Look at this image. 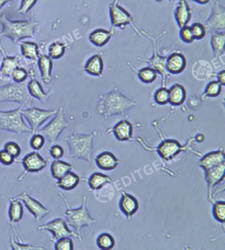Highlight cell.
I'll list each match as a JSON object with an SVG mask.
<instances>
[{
	"instance_id": "obj_37",
	"label": "cell",
	"mask_w": 225,
	"mask_h": 250,
	"mask_svg": "<svg viewBox=\"0 0 225 250\" xmlns=\"http://www.w3.org/2000/svg\"><path fill=\"white\" fill-rule=\"evenodd\" d=\"M97 246L102 250H111L115 246L113 237L107 233L101 234L97 240Z\"/></svg>"
},
{
	"instance_id": "obj_14",
	"label": "cell",
	"mask_w": 225,
	"mask_h": 250,
	"mask_svg": "<svg viewBox=\"0 0 225 250\" xmlns=\"http://www.w3.org/2000/svg\"><path fill=\"white\" fill-rule=\"evenodd\" d=\"M109 9L110 19L114 27H124L132 22V16L119 4L118 0H114L110 5Z\"/></svg>"
},
{
	"instance_id": "obj_52",
	"label": "cell",
	"mask_w": 225,
	"mask_h": 250,
	"mask_svg": "<svg viewBox=\"0 0 225 250\" xmlns=\"http://www.w3.org/2000/svg\"><path fill=\"white\" fill-rule=\"evenodd\" d=\"M192 1H195V2L200 3V4H206V3L209 2L210 0H192Z\"/></svg>"
},
{
	"instance_id": "obj_18",
	"label": "cell",
	"mask_w": 225,
	"mask_h": 250,
	"mask_svg": "<svg viewBox=\"0 0 225 250\" xmlns=\"http://www.w3.org/2000/svg\"><path fill=\"white\" fill-rule=\"evenodd\" d=\"M39 69L40 71L41 80L43 83L49 84L52 82V70H53V60L46 54L39 56L37 60Z\"/></svg>"
},
{
	"instance_id": "obj_50",
	"label": "cell",
	"mask_w": 225,
	"mask_h": 250,
	"mask_svg": "<svg viewBox=\"0 0 225 250\" xmlns=\"http://www.w3.org/2000/svg\"><path fill=\"white\" fill-rule=\"evenodd\" d=\"M225 72L224 70L221 71L218 74V81L221 83L223 85H225Z\"/></svg>"
},
{
	"instance_id": "obj_48",
	"label": "cell",
	"mask_w": 225,
	"mask_h": 250,
	"mask_svg": "<svg viewBox=\"0 0 225 250\" xmlns=\"http://www.w3.org/2000/svg\"><path fill=\"white\" fill-rule=\"evenodd\" d=\"M38 0H22L18 12L20 14H27L36 5Z\"/></svg>"
},
{
	"instance_id": "obj_12",
	"label": "cell",
	"mask_w": 225,
	"mask_h": 250,
	"mask_svg": "<svg viewBox=\"0 0 225 250\" xmlns=\"http://www.w3.org/2000/svg\"><path fill=\"white\" fill-rule=\"evenodd\" d=\"M29 78L31 79L27 82V89L29 95L33 99H37L39 102L45 104L48 102L54 90H49L48 92L44 91L41 83L36 79V70L35 67L32 65L29 69Z\"/></svg>"
},
{
	"instance_id": "obj_47",
	"label": "cell",
	"mask_w": 225,
	"mask_h": 250,
	"mask_svg": "<svg viewBox=\"0 0 225 250\" xmlns=\"http://www.w3.org/2000/svg\"><path fill=\"white\" fill-rule=\"evenodd\" d=\"M15 162L16 158L13 157L8 152L5 151L4 149L0 151V163L3 166H11L14 164Z\"/></svg>"
},
{
	"instance_id": "obj_27",
	"label": "cell",
	"mask_w": 225,
	"mask_h": 250,
	"mask_svg": "<svg viewBox=\"0 0 225 250\" xmlns=\"http://www.w3.org/2000/svg\"><path fill=\"white\" fill-rule=\"evenodd\" d=\"M181 148V145L176 141H165L159 146V153L163 159L170 160L179 155Z\"/></svg>"
},
{
	"instance_id": "obj_23",
	"label": "cell",
	"mask_w": 225,
	"mask_h": 250,
	"mask_svg": "<svg viewBox=\"0 0 225 250\" xmlns=\"http://www.w3.org/2000/svg\"><path fill=\"white\" fill-rule=\"evenodd\" d=\"M120 207L122 211L127 217H132L136 213L139 208V203L136 197L126 193H123Z\"/></svg>"
},
{
	"instance_id": "obj_33",
	"label": "cell",
	"mask_w": 225,
	"mask_h": 250,
	"mask_svg": "<svg viewBox=\"0 0 225 250\" xmlns=\"http://www.w3.org/2000/svg\"><path fill=\"white\" fill-rule=\"evenodd\" d=\"M111 178L101 173H95L92 174L88 180L90 188L93 190H99L104 187L106 184L111 183Z\"/></svg>"
},
{
	"instance_id": "obj_24",
	"label": "cell",
	"mask_w": 225,
	"mask_h": 250,
	"mask_svg": "<svg viewBox=\"0 0 225 250\" xmlns=\"http://www.w3.org/2000/svg\"><path fill=\"white\" fill-rule=\"evenodd\" d=\"M96 164L97 167L101 170H114L119 165V160L110 152H103L96 158Z\"/></svg>"
},
{
	"instance_id": "obj_19",
	"label": "cell",
	"mask_w": 225,
	"mask_h": 250,
	"mask_svg": "<svg viewBox=\"0 0 225 250\" xmlns=\"http://www.w3.org/2000/svg\"><path fill=\"white\" fill-rule=\"evenodd\" d=\"M8 209L9 221L10 224L20 223L23 219L24 208L22 202L16 197L9 199Z\"/></svg>"
},
{
	"instance_id": "obj_28",
	"label": "cell",
	"mask_w": 225,
	"mask_h": 250,
	"mask_svg": "<svg viewBox=\"0 0 225 250\" xmlns=\"http://www.w3.org/2000/svg\"><path fill=\"white\" fill-rule=\"evenodd\" d=\"M225 153L223 151L211 152L208 153L205 157L201 160L200 166L204 169V170L213 168L217 165L224 163Z\"/></svg>"
},
{
	"instance_id": "obj_51",
	"label": "cell",
	"mask_w": 225,
	"mask_h": 250,
	"mask_svg": "<svg viewBox=\"0 0 225 250\" xmlns=\"http://www.w3.org/2000/svg\"><path fill=\"white\" fill-rule=\"evenodd\" d=\"M14 1H16V0H0V9L3 8L7 3L12 2Z\"/></svg>"
},
{
	"instance_id": "obj_3",
	"label": "cell",
	"mask_w": 225,
	"mask_h": 250,
	"mask_svg": "<svg viewBox=\"0 0 225 250\" xmlns=\"http://www.w3.org/2000/svg\"><path fill=\"white\" fill-rule=\"evenodd\" d=\"M58 196L66 207L64 213L65 221L77 234L82 236V229L93 227L97 223V220L91 217L88 208V197L86 195L82 197V206L76 208H72L69 199L62 192L60 191Z\"/></svg>"
},
{
	"instance_id": "obj_41",
	"label": "cell",
	"mask_w": 225,
	"mask_h": 250,
	"mask_svg": "<svg viewBox=\"0 0 225 250\" xmlns=\"http://www.w3.org/2000/svg\"><path fill=\"white\" fill-rule=\"evenodd\" d=\"M54 243V249L56 250H73L74 244L72 237H63L56 240Z\"/></svg>"
},
{
	"instance_id": "obj_17",
	"label": "cell",
	"mask_w": 225,
	"mask_h": 250,
	"mask_svg": "<svg viewBox=\"0 0 225 250\" xmlns=\"http://www.w3.org/2000/svg\"><path fill=\"white\" fill-rule=\"evenodd\" d=\"M225 22V9L219 2L213 4L211 16L206 21L207 27L211 31L218 32L224 31Z\"/></svg>"
},
{
	"instance_id": "obj_25",
	"label": "cell",
	"mask_w": 225,
	"mask_h": 250,
	"mask_svg": "<svg viewBox=\"0 0 225 250\" xmlns=\"http://www.w3.org/2000/svg\"><path fill=\"white\" fill-rule=\"evenodd\" d=\"M186 63V59L183 54H173L168 58L166 62V69L173 74H179L184 71Z\"/></svg>"
},
{
	"instance_id": "obj_43",
	"label": "cell",
	"mask_w": 225,
	"mask_h": 250,
	"mask_svg": "<svg viewBox=\"0 0 225 250\" xmlns=\"http://www.w3.org/2000/svg\"><path fill=\"white\" fill-rule=\"evenodd\" d=\"M213 215L221 223H224L225 219V204L224 202H217L213 208Z\"/></svg>"
},
{
	"instance_id": "obj_40",
	"label": "cell",
	"mask_w": 225,
	"mask_h": 250,
	"mask_svg": "<svg viewBox=\"0 0 225 250\" xmlns=\"http://www.w3.org/2000/svg\"><path fill=\"white\" fill-rule=\"evenodd\" d=\"M138 76L142 82L149 83L156 80L157 73L155 69L150 68V67H145V68L141 69L138 73Z\"/></svg>"
},
{
	"instance_id": "obj_5",
	"label": "cell",
	"mask_w": 225,
	"mask_h": 250,
	"mask_svg": "<svg viewBox=\"0 0 225 250\" xmlns=\"http://www.w3.org/2000/svg\"><path fill=\"white\" fill-rule=\"evenodd\" d=\"M23 108L20 106L14 110H0V131L18 135L32 133L23 117Z\"/></svg>"
},
{
	"instance_id": "obj_36",
	"label": "cell",
	"mask_w": 225,
	"mask_h": 250,
	"mask_svg": "<svg viewBox=\"0 0 225 250\" xmlns=\"http://www.w3.org/2000/svg\"><path fill=\"white\" fill-rule=\"evenodd\" d=\"M29 78V73L27 69L25 67L19 66L16 67L14 71L11 72L10 75V80L13 82L18 83H22L27 82L28 78Z\"/></svg>"
},
{
	"instance_id": "obj_29",
	"label": "cell",
	"mask_w": 225,
	"mask_h": 250,
	"mask_svg": "<svg viewBox=\"0 0 225 250\" xmlns=\"http://www.w3.org/2000/svg\"><path fill=\"white\" fill-rule=\"evenodd\" d=\"M114 133L118 140H129L132 137V125L127 120H123L114 127Z\"/></svg>"
},
{
	"instance_id": "obj_20",
	"label": "cell",
	"mask_w": 225,
	"mask_h": 250,
	"mask_svg": "<svg viewBox=\"0 0 225 250\" xmlns=\"http://www.w3.org/2000/svg\"><path fill=\"white\" fill-rule=\"evenodd\" d=\"M192 18V11L186 0H181L175 11V18L180 28L187 26Z\"/></svg>"
},
{
	"instance_id": "obj_15",
	"label": "cell",
	"mask_w": 225,
	"mask_h": 250,
	"mask_svg": "<svg viewBox=\"0 0 225 250\" xmlns=\"http://www.w3.org/2000/svg\"><path fill=\"white\" fill-rule=\"evenodd\" d=\"M11 233L9 238V246L13 250H48L42 246L33 245L25 242L19 231L16 224H10Z\"/></svg>"
},
{
	"instance_id": "obj_1",
	"label": "cell",
	"mask_w": 225,
	"mask_h": 250,
	"mask_svg": "<svg viewBox=\"0 0 225 250\" xmlns=\"http://www.w3.org/2000/svg\"><path fill=\"white\" fill-rule=\"evenodd\" d=\"M136 106L135 101L115 88L99 97L97 109L101 116L104 119H108L113 116L121 115Z\"/></svg>"
},
{
	"instance_id": "obj_4",
	"label": "cell",
	"mask_w": 225,
	"mask_h": 250,
	"mask_svg": "<svg viewBox=\"0 0 225 250\" xmlns=\"http://www.w3.org/2000/svg\"><path fill=\"white\" fill-rule=\"evenodd\" d=\"M69 151V157L74 160L91 161L94 152L93 133L84 134L72 132L65 138Z\"/></svg>"
},
{
	"instance_id": "obj_31",
	"label": "cell",
	"mask_w": 225,
	"mask_h": 250,
	"mask_svg": "<svg viewBox=\"0 0 225 250\" xmlns=\"http://www.w3.org/2000/svg\"><path fill=\"white\" fill-rule=\"evenodd\" d=\"M186 91L180 84H175L169 90V102L174 106H179L184 103Z\"/></svg>"
},
{
	"instance_id": "obj_11",
	"label": "cell",
	"mask_w": 225,
	"mask_h": 250,
	"mask_svg": "<svg viewBox=\"0 0 225 250\" xmlns=\"http://www.w3.org/2000/svg\"><path fill=\"white\" fill-rule=\"evenodd\" d=\"M14 197L23 203L30 213L33 216L35 223H40L51 212L49 208H46L39 201L30 195L27 191H23Z\"/></svg>"
},
{
	"instance_id": "obj_32",
	"label": "cell",
	"mask_w": 225,
	"mask_h": 250,
	"mask_svg": "<svg viewBox=\"0 0 225 250\" xmlns=\"http://www.w3.org/2000/svg\"><path fill=\"white\" fill-rule=\"evenodd\" d=\"M111 37V33L109 31L104 29H97L90 34L89 39L92 44L102 47L109 42Z\"/></svg>"
},
{
	"instance_id": "obj_38",
	"label": "cell",
	"mask_w": 225,
	"mask_h": 250,
	"mask_svg": "<svg viewBox=\"0 0 225 250\" xmlns=\"http://www.w3.org/2000/svg\"><path fill=\"white\" fill-rule=\"evenodd\" d=\"M223 84L219 81L210 82L206 86L204 95L208 97H215L220 95L222 91Z\"/></svg>"
},
{
	"instance_id": "obj_26",
	"label": "cell",
	"mask_w": 225,
	"mask_h": 250,
	"mask_svg": "<svg viewBox=\"0 0 225 250\" xmlns=\"http://www.w3.org/2000/svg\"><path fill=\"white\" fill-rule=\"evenodd\" d=\"M104 61L102 57L95 54L86 62L84 69L86 73L92 76H101L104 71Z\"/></svg>"
},
{
	"instance_id": "obj_34",
	"label": "cell",
	"mask_w": 225,
	"mask_h": 250,
	"mask_svg": "<svg viewBox=\"0 0 225 250\" xmlns=\"http://www.w3.org/2000/svg\"><path fill=\"white\" fill-rule=\"evenodd\" d=\"M225 35L224 32H215L211 37V46L216 56L223 55L225 52Z\"/></svg>"
},
{
	"instance_id": "obj_10",
	"label": "cell",
	"mask_w": 225,
	"mask_h": 250,
	"mask_svg": "<svg viewBox=\"0 0 225 250\" xmlns=\"http://www.w3.org/2000/svg\"><path fill=\"white\" fill-rule=\"evenodd\" d=\"M47 161L38 151L31 152L26 155L22 160L23 172L18 178L19 182L23 181L27 175L31 173L42 172L47 167Z\"/></svg>"
},
{
	"instance_id": "obj_9",
	"label": "cell",
	"mask_w": 225,
	"mask_h": 250,
	"mask_svg": "<svg viewBox=\"0 0 225 250\" xmlns=\"http://www.w3.org/2000/svg\"><path fill=\"white\" fill-rule=\"evenodd\" d=\"M56 110H46L37 107H28L23 108L22 114L29 125L33 133H37L41 127L50 118L53 117L56 113Z\"/></svg>"
},
{
	"instance_id": "obj_16",
	"label": "cell",
	"mask_w": 225,
	"mask_h": 250,
	"mask_svg": "<svg viewBox=\"0 0 225 250\" xmlns=\"http://www.w3.org/2000/svg\"><path fill=\"white\" fill-rule=\"evenodd\" d=\"M225 162L207 170H205V179L208 184V196L213 202V190L215 186L223 181L225 177Z\"/></svg>"
},
{
	"instance_id": "obj_54",
	"label": "cell",
	"mask_w": 225,
	"mask_h": 250,
	"mask_svg": "<svg viewBox=\"0 0 225 250\" xmlns=\"http://www.w3.org/2000/svg\"><path fill=\"white\" fill-rule=\"evenodd\" d=\"M169 1H174V0H169Z\"/></svg>"
},
{
	"instance_id": "obj_21",
	"label": "cell",
	"mask_w": 225,
	"mask_h": 250,
	"mask_svg": "<svg viewBox=\"0 0 225 250\" xmlns=\"http://www.w3.org/2000/svg\"><path fill=\"white\" fill-rule=\"evenodd\" d=\"M81 182V178L76 173L69 171L56 182V186L64 191H72L76 189Z\"/></svg>"
},
{
	"instance_id": "obj_2",
	"label": "cell",
	"mask_w": 225,
	"mask_h": 250,
	"mask_svg": "<svg viewBox=\"0 0 225 250\" xmlns=\"http://www.w3.org/2000/svg\"><path fill=\"white\" fill-rule=\"evenodd\" d=\"M0 24L2 29L0 31V38L6 37L15 44L26 39H33L39 23L35 19L27 20H10L5 14L0 15Z\"/></svg>"
},
{
	"instance_id": "obj_22",
	"label": "cell",
	"mask_w": 225,
	"mask_h": 250,
	"mask_svg": "<svg viewBox=\"0 0 225 250\" xmlns=\"http://www.w3.org/2000/svg\"><path fill=\"white\" fill-rule=\"evenodd\" d=\"M22 58L36 63L40 56L39 45L31 41H23L20 43Z\"/></svg>"
},
{
	"instance_id": "obj_49",
	"label": "cell",
	"mask_w": 225,
	"mask_h": 250,
	"mask_svg": "<svg viewBox=\"0 0 225 250\" xmlns=\"http://www.w3.org/2000/svg\"><path fill=\"white\" fill-rule=\"evenodd\" d=\"M180 36H181L182 41L185 43H192L195 41L192 30L188 26H185L182 28Z\"/></svg>"
},
{
	"instance_id": "obj_42",
	"label": "cell",
	"mask_w": 225,
	"mask_h": 250,
	"mask_svg": "<svg viewBox=\"0 0 225 250\" xmlns=\"http://www.w3.org/2000/svg\"><path fill=\"white\" fill-rule=\"evenodd\" d=\"M3 149L7 152H8L10 155L13 157L16 158L20 157L22 153L21 146L20 144L14 141H9L5 143L4 146H3Z\"/></svg>"
},
{
	"instance_id": "obj_44",
	"label": "cell",
	"mask_w": 225,
	"mask_h": 250,
	"mask_svg": "<svg viewBox=\"0 0 225 250\" xmlns=\"http://www.w3.org/2000/svg\"><path fill=\"white\" fill-rule=\"evenodd\" d=\"M190 28L195 40L196 39L201 40V39H203L205 37L207 30H206V27L203 24L200 23V22H194Z\"/></svg>"
},
{
	"instance_id": "obj_46",
	"label": "cell",
	"mask_w": 225,
	"mask_h": 250,
	"mask_svg": "<svg viewBox=\"0 0 225 250\" xmlns=\"http://www.w3.org/2000/svg\"><path fill=\"white\" fill-rule=\"evenodd\" d=\"M49 154L52 159L61 160L64 156V149L61 145L54 144L49 148Z\"/></svg>"
},
{
	"instance_id": "obj_13",
	"label": "cell",
	"mask_w": 225,
	"mask_h": 250,
	"mask_svg": "<svg viewBox=\"0 0 225 250\" xmlns=\"http://www.w3.org/2000/svg\"><path fill=\"white\" fill-rule=\"evenodd\" d=\"M0 54L2 56V61L0 65V77L2 80L6 78V80H8V79L10 78L11 72L16 67L20 66L21 56L20 55L14 56L7 55L2 44V39L1 38H0Z\"/></svg>"
},
{
	"instance_id": "obj_35",
	"label": "cell",
	"mask_w": 225,
	"mask_h": 250,
	"mask_svg": "<svg viewBox=\"0 0 225 250\" xmlns=\"http://www.w3.org/2000/svg\"><path fill=\"white\" fill-rule=\"evenodd\" d=\"M66 46L61 41L52 42L48 47V56L54 60L61 59L64 56Z\"/></svg>"
},
{
	"instance_id": "obj_6",
	"label": "cell",
	"mask_w": 225,
	"mask_h": 250,
	"mask_svg": "<svg viewBox=\"0 0 225 250\" xmlns=\"http://www.w3.org/2000/svg\"><path fill=\"white\" fill-rule=\"evenodd\" d=\"M27 82H11L0 86V103H15L23 108L31 107L34 100L28 91Z\"/></svg>"
},
{
	"instance_id": "obj_7",
	"label": "cell",
	"mask_w": 225,
	"mask_h": 250,
	"mask_svg": "<svg viewBox=\"0 0 225 250\" xmlns=\"http://www.w3.org/2000/svg\"><path fill=\"white\" fill-rule=\"evenodd\" d=\"M50 119L51 120L38 131L39 133H42L48 142L51 144H55L61 133L69 125L65 118L64 108L62 106L60 107L56 111L55 115Z\"/></svg>"
},
{
	"instance_id": "obj_53",
	"label": "cell",
	"mask_w": 225,
	"mask_h": 250,
	"mask_svg": "<svg viewBox=\"0 0 225 250\" xmlns=\"http://www.w3.org/2000/svg\"><path fill=\"white\" fill-rule=\"evenodd\" d=\"M155 1H159V2H160V1H163V0H155Z\"/></svg>"
},
{
	"instance_id": "obj_8",
	"label": "cell",
	"mask_w": 225,
	"mask_h": 250,
	"mask_svg": "<svg viewBox=\"0 0 225 250\" xmlns=\"http://www.w3.org/2000/svg\"><path fill=\"white\" fill-rule=\"evenodd\" d=\"M37 230L39 231L46 230L52 235L50 241L56 242V240L63 237H72L76 238L78 241L82 242L83 240L82 236L77 234L74 230L69 228L65 220L63 218H56L44 224H41L37 227Z\"/></svg>"
},
{
	"instance_id": "obj_39",
	"label": "cell",
	"mask_w": 225,
	"mask_h": 250,
	"mask_svg": "<svg viewBox=\"0 0 225 250\" xmlns=\"http://www.w3.org/2000/svg\"><path fill=\"white\" fill-rule=\"evenodd\" d=\"M46 143V138L41 133H33L29 141L30 146L35 151H39L42 149Z\"/></svg>"
},
{
	"instance_id": "obj_45",
	"label": "cell",
	"mask_w": 225,
	"mask_h": 250,
	"mask_svg": "<svg viewBox=\"0 0 225 250\" xmlns=\"http://www.w3.org/2000/svg\"><path fill=\"white\" fill-rule=\"evenodd\" d=\"M155 101L159 104H165L169 102V90L161 88L155 94Z\"/></svg>"
},
{
	"instance_id": "obj_30",
	"label": "cell",
	"mask_w": 225,
	"mask_h": 250,
	"mask_svg": "<svg viewBox=\"0 0 225 250\" xmlns=\"http://www.w3.org/2000/svg\"><path fill=\"white\" fill-rule=\"evenodd\" d=\"M50 168L52 177L58 180L69 171H72L73 167L69 163L61 161V159L54 160Z\"/></svg>"
}]
</instances>
